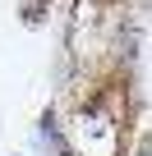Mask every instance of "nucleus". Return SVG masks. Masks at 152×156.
Here are the masks:
<instances>
[{"mask_svg": "<svg viewBox=\"0 0 152 156\" xmlns=\"http://www.w3.org/2000/svg\"><path fill=\"white\" fill-rule=\"evenodd\" d=\"M14 14H19V23H23V28H46V23H51V14H55V0H19Z\"/></svg>", "mask_w": 152, "mask_h": 156, "instance_id": "nucleus-1", "label": "nucleus"}, {"mask_svg": "<svg viewBox=\"0 0 152 156\" xmlns=\"http://www.w3.org/2000/svg\"><path fill=\"white\" fill-rule=\"evenodd\" d=\"M14 156H23V151H14Z\"/></svg>", "mask_w": 152, "mask_h": 156, "instance_id": "nucleus-2", "label": "nucleus"}]
</instances>
